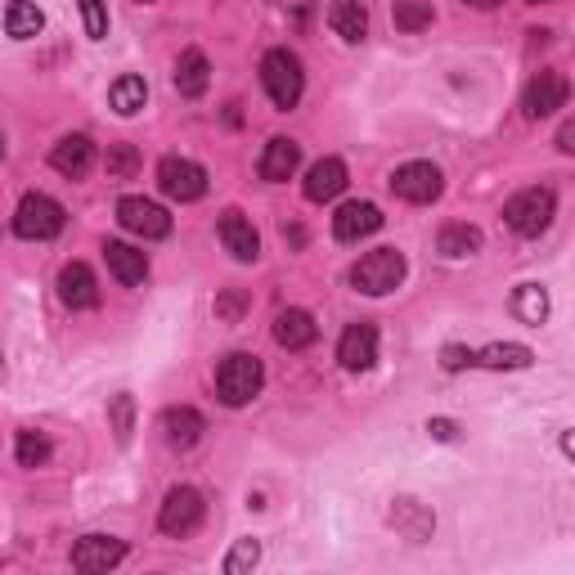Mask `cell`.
I'll list each match as a JSON object with an SVG mask.
<instances>
[{
  "instance_id": "cell-1",
  "label": "cell",
  "mask_w": 575,
  "mask_h": 575,
  "mask_svg": "<svg viewBox=\"0 0 575 575\" xmlns=\"http://www.w3.org/2000/svg\"><path fill=\"white\" fill-rule=\"evenodd\" d=\"M261 387H265V364L256 356L235 351V356L220 360V369H216V396H220V405L243 409V405H252L261 396Z\"/></svg>"
},
{
  "instance_id": "cell-2",
  "label": "cell",
  "mask_w": 575,
  "mask_h": 575,
  "mask_svg": "<svg viewBox=\"0 0 575 575\" xmlns=\"http://www.w3.org/2000/svg\"><path fill=\"white\" fill-rule=\"evenodd\" d=\"M261 86L271 95V104L279 112H292L301 104V91H306V72H301V59L292 50H271L261 59Z\"/></svg>"
},
{
  "instance_id": "cell-3",
  "label": "cell",
  "mask_w": 575,
  "mask_h": 575,
  "mask_svg": "<svg viewBox=\"0 0 575 575\" xmlns=\"http://www.w3.org/2000/svg\"><path fill=\"white\" fill-rule=\"evenodd\" d=\"M553 216H558V199H553V189H540V184L522 189V194H513L504 203V220L522 239H540L544 229L553 225Z\"/></svg>"
},
{
  "instance_id": "cell-4",
  "label": "cell",
  "mask_w": 575,
  "mask_h": 575,
  "mask_svg": "<svg viewBox=\"0 0 575 575\" xmlns=\"http://www.w3.org/2000/svg\"><path fill=\"white\" fill-rule=\"evenodd\" d=\"M405 279V256L396 248H378V252H364L356 265H351V284L356 292L364 297H387L396 292Z\"/></svg>"
},
{
  "instance_id": "cell-5",
  "label": "cell",
  "mask_w": 575,
  "mask_h": 575,
  "mask_svg": "<svg viewBox=\"0 0 575 575\" xmlns=\"http://www.w3.org/2000/svg\"><path fill=\"white\" fill-rule=\"evenodd\" d=\"M63 225H68V216H63V207L50 194H23V203L14 212V235L19 239L46 243V239L63 235Z\"/></svg>"
},
{
  "instance_id": "cell-6",
  "label": "cell",
  "mask_w": 575,
  "mask_h": 575,
  "mask_svg": "<svg viewBox=\"0 0 575 575\" xmlns=\"http://www.w3.org/2000/svg\"><path fill=\"white\" fill-rule=\"evenodd\" d=\"M566 99H571L566 76L553 72V68H544V72L530 76V86H526V95H522V112H526L530 122H544V118H553L558 108H566Z\"/></svg>"
},
{
  "instance_id": "cell-7",
  "label": "cell",
  "mask_w": 575,
  "mask_h": 575,
  "mask_svg": "<svg viewBox=\"0 0 575 575\" xmlns=\"http://www.w3.org/2000/svg\"><path fill=\"white\" fill-rule=\"evenodd\" d=\"M441 189H445V176H441V167H432V163H405V167H396V176H392V194L405 199V203H414V207L436 203Z\"/></svg>"
},
{
  "instance_id": "cell-8",
  "label": "cell",
  "mask_w": 575,
  "mask_h": 575,
  "mask_svg": "<svg viewBox=\"0 0 575 575\" xmlns=\"http://www.w3.org/2000/svg\"><path fill=\"white\" fill-rule=\"evenodd\" d=\"M203 526V494L194 486H176L167 500H163V513H158V530L163 535H194Z\"/></svg>"
},
{
  "instance_id": "cell-9",
  "label": "cell",
  "mask_w": 575,
  "mask_h": 575,
  "mask_svg": "<svg viewBox=\"0 0 575 575\" xmlns=\"http://www.w3.org/2000/svg\"><path fill=\"white\" fill-rule=\"evenodd\" d=\"M158 189L176 203H199L207 194V171L189 158H163L158 163Z\"/></svg>"
},
{
  "instance_id": "cell-10",
  "label": "cell",
  "mask_w": 575,
  "mask_h": 575,
  "mask_svg": "<svg viewBox=\"0 0 575 575\" xmlns=\"http://www.w3.org/2000/svg\"><path fill=\"white\" fill-rule=\"evenodd\" d=\"M118 220H122V229H131V235H140V239H167L171 235V216H167V207H158L153 199H122L118 203Z\"/></svg>"
},
{
  "instance_id": "cell-11",
  "label": "cell",
  "mask_w": 575,
  "mask_h": 575,
  "mask_svg": "<svg viewBox=\"0 0 575 575\" xmlns=\"http://www.w3.org/2000/svg\"><path fill=\"white\" fill-rule=\"evenodd\" d=\"M382 229V212L373 207V203H342L337 207V216H333V239L337 243H360V239H369V235H378Z\"/></svg>"
},
{
  "instance_id": "cell-12",
  "label": "cell",
  "mask_w": 575,
  "mask_h": 575,
  "mask_svg": "<svg viewBox=\"0 0 575 575\" xmlns=\"http://www.w3.org/2000/svg\"><path fill=\"white\" fill-rule=\"evenodd\" d=\"M59 301L68 311H91V306H99V284L91 275V265H82V261L63 265L59 271Z\"/></svg>"
},
{
  "instance_id": "cell-13",
  "label": "cell",
  "mask_w": 575,
  "mask_h": 575,
  "mask_svg": "<svg viewBox=\"0 0 575 575\" xmlns=\"http://www.w3.org/2000/svg\"><path fill=\"white\" fill-rule=\"evenodd\" d=\"M337 360H342L347 373L373 369V360H378V328L373 324H351L347 333H342V342H337Z\"/></svg>"
},
{
  "instance_id": "cell-14",
  "label": "cell",
  "mask_w": 575,
  "mask_h": 575,
  "mask_svg": "<svg viewBox=\"0 0 575 575\" xmlns=\"http://www.w3.org/2000/svg\"><path fill=\"white\" fill-rule=\"evenodd\" d=\"M220 243H225V252L235 256V261H256L261 256V235H256L252 220L239 207H229L220 216Z\"/></svg>"
},
{
  "instance_id": "cell-15",
  "label": "cell",
  "mask_w": 575,
  "mask_h": 575,
  "mask_svg": "<svg viewBox=\"0 0 575 575\" xmlns=\"http://www.w3.org/2000/svg\"><path fill=\"white\" fill-rule=\"evenodd\" d=\"M122 558H127V544L112 540V535H86V540H76V549H72L76 571H112Z\"/></svg>"
},
{
  "instance_id": "cell-16",
  "label": "cell",
  "mask_w": 575,
  "mask_h": 575,
  "mask_svg": "<svg viewBox=\"0 0 575 575\" xmlns=\"http://www.w3.org/2000/svg\"><path fill=\"white\" fill-rule=\"evenodd\" d=\"M50 167L59 176H68V180H82L95 167V144H91V135H63L50 148Z\"/></svg>"
},
{
  "instance_id": "cell-17",
  "label": "cell",
  "mask_w": 575,
  "mask_h": 575,
  "mask_svg": "<svg viewBox=\"0 0 575 575\" xmlns=\"http://www.w3.org/2000/svg\"><path fill=\"white\" fill-rule=\"evenodd\" d=\"M297 167H301V144H297V140H288V135H275L271 144H265L261 163H256L261 180H271V184H284Z\"/></svg>"
},
{
  "instance_id": "cell-18",
  "label": "cell",
  "mask_w": 575,
  "mask_h": 575,
  "mask_svg": "<svg viewBox=\"0 0 575 575\" xmlns=\"http://www.w3.org/2000/svg\"><path fill=\"white\" fill-rule=\"evenodd\" d=\"M342 189H347V163L342 158H320L306 171V199L311 203H333Z\"/></svg>"
},
{
  "instance_id": "cell-19",
  "label": "cell",
  "mask_w": 575,
  "mask_h": 575,
  "mask_svg": "<svg viewBox=\"0 0 575 575\" xmlns=\"http://www.w3.org/2000/svg\"><path fill=\"white\" fill-rule=\"evenodd\" d=\"M104 261H108L112 279H118L122 288H135V284L148 279V256L131 243H104Z\"/></svg>"
},
{
  "instance_id": "cell-20",
  "label": "cell",
  "mask_w": 575,
  "mask_h": 575,
  "mask_svg": "<svg viewBox=\"0 0 575 575\" xmlns=\"http://www.w3.org/2000/svg\"><path fill=\"white\" fill-rule=\"evenodd\" d=\"M315 337H320V328H315L311 311H297V306H288V311L275 315V342H279L284 351H306Z\"/></svg>"
},
{
  "instance_id": "cell-21",
  "label": "cell",
  "mask_w": 575,
  "mask_h": 575,
  "mask_svg": "<svg viewBox=\"0 0 575 575\" xmlns=\"http://www.w3.org/2000/svg\"><path fill=\"white\" fill-rule=\"evenodd\" d=\"M163 432H167V445L171 450H189V445H199V436L207 432V423H203L199 409L180 405V409H167L163 414Z\"/></svg>"
},
{
  "instance_id": "cell-22",
  "label": "cell",
  "mask_w": 575,
  "mask_h": 575,
  "mask_svg": "<svg viewBox=\"0 0 575 575\" xmlns=\"http://www.w3.org/2000/svg\"><path fill=\"white\" fill-rule=\"evenodd\" d=\"M328 27H333L347 46H360L364 36H369V10L360 5V0H333V10H328Z\"/></svg>"
},
{
  "instance_id": "cell-23",
  "label": "cell",
  "mask_w": 575,
  "mask_h": 575,
  "mask_svg": "<svg viewBox=\"0 0 575 575\" xmlns=\"http://www.w3.org/2000/svg\"><path fill=\"white\" fill-rule=\"evenodd\" d=\"M207 82H212L207 55H203V50H184L180 63H176V91H180L184 99H199V95L207 91Z\"/></svg>"
},
{
  "instance_id": "cell-24",
  "label": "cell",
  "mask_w": 575,
  "mask_h": 575,
  "mask_svg": "<svg viewBox=\"0 0 575 575\" xmlns=\"http://www.w3.org/2000/svg\"><path fill=\"white\" fill-rule=\"evenodd\" d=\"M144 99H148V86H144V76H135V72L118 76V82L108 86V108L118 112V118H135V112L144 108Z\"/></svg>"
},
{
  "instance_id": "cell-25",
  "label": "cell",
  "mask_w": 575,
  "mask_h": 575,
  "mask_svg": "<svg viewBox=\"0 0 575 575\" xmlns=\"http://www.w3.org/2000/svg\"><path fill=\"white\" fill-rule=\"evenodd\" d=\"M472 364H481V369H530L535 351L522 347V342H494V347H486L481 356H472Z\"/></svg>"
},
{
  "instance_id": "cell-26",
  "label": "cell",
  "mask_w": 575,
  "mask_h": 575,
  "mask_svg": "<svg viewBox=\"0 0 575 575\" xmlns=\"http://www.w3.org/2000/svg\"><path fill=\"white\" fill-rule=\"evenodd\" d=\"M46 27V14L32 5V0H10L5 10V36H14V41H32V36H41Z\"/></svg>"
},
{
  "instance_id": "cell-27",
  "label": "cell",
  "mask_w": 575,
  "mask_h": 575,
  "mask_svg": "<svg viewBox=\"0 0 575 575\" xmlns=\"http://www.w3.org/2000/svg\"><path fill=\"white\" fill-rule=\"evenodd\" d=\"M436 252L450 256V261L481 252V229H477V225H458V220L445 225V229H441V239H436Z\"/></svg>"
},
{
  "instance_id": "cell-28",
  "label": "cell",
  "mask_w": 575,
  "mask_h": 575,
  "mask_svg": "<svg viewBox=\"0 0 575 575\" xmlns=\"http://www.w3.org/2000/svg\"><path fill=\"white\" fill-rule=\"evenodd\" d=\"M513 311H517L522 324H535V328H540V324L549 320V292H544L540 284H522V288L513 292Z\"/></svg>"
},
{
  "instance_id": "cell-29",
  "label": "cell",
  "mask_w": 575,
  "mask_h": 575,
  "mask_svg": "<svg viewBox=\"0 0 575 575\" xmlns=\"http://www.w3.org/2000/svg\"><path fill=\"white\" fill-rule=\"evenodd\" d=\"M392 23L400 32H423V27H432V5H428V0H396Z\"/></svg>"
},
{
  "instance_id": "cell-30",
  "label": "cell",
  "mask_w": 575,
  "mask_h": 575,
  "mask_svg": "<svg viewBox=\"0 0 575 575\" xmlns=\"http://www.w3.org/2000/svg\"><path fill=\"white\" fill-rule=\"evenodd\" d=\"M108 423H112V436H118V445H131V432H135V396H112L108 405Z\"/></svg>"
},
{
  "instance_id": "cell-31",
  "label": "cell",
  "mask_w": 575,
  "mask_h": 575,
  "mask_svg": "<svg viewBox=\"0 0 575 575\" xmlns=\"http://www.w3.org/2000/svg\"><path fill=\"white\" fill-rule=\"evenodd\" d=\"M46 458H50V436L23 428L19 432V468H41Z\"/></svg>"
},
{
  "instance_id": "cell-32",
  "label": "cell",
  "mask_w": 575,
  "mask_h": 575,
  "mask_svg": "<svg viewBox=\"0 0 575 575\" xmlns=\"http://www.w3.org/2000/svg\"><path fill=\"white\" fill-rule=\"evenodd\" d=\"M104 171H108V180H131V176L140 171V153H135V144H112V148H108V158H104Z\"/></svg>"
},
{
  "instance_id": "cell-33",
  "label": "cell",
  "mask_w": 575,
  "mask_h": 575,
  "mask_svg": "<svg viewBox=\"0 0 575 575\" xmlns=\"http://www.w3.org/2000/svg\"><path fill=\"white\" fill-rule=\"evenodd\" d=\"M248 306H252V297H248L243 288H225V292L216 297V320H225V324H239V320L248 315Z\"/></svg>"
},
{
  "instance_id": "cell-34",
  "label": "cell",
  "mask_w": 575,
  "mask_h": 575,
  "mask_svg": "<svg viewBox=\"0 0 575 575\" xmlns=\"http://www.w3.org/2000/svg\"><path fill=\"white\" fill-rule=\"evenodd\" d=\"M82 5V19H86V36L91 41H104L108 36V0H76Z\"/></svg>"
},
{
  "instance_id": "cell-35",
  "label": "cell",
  "mask_w": 575,
  "mask_h": 575,
  "mask_svg": "<svg viewBox=\"0 0 575 575\" xmlns=\"http://www.w3.org/2000/svg\"><path fill=\"white\" fill-rule=\"evenodd\" d=\"M261 562V544L256 540H239L225 558V575H239V571H252Z\"/></svg>"
},
{
  "instance_id": "cell-36",
  "label": "cell",
  "mask_w": 575,
  "mask_h": 575,
  "mask_svg": "<svg viewBox=\"0 0 575 575\" xmlns=\"http://www.w3.org/2000/svg\"><path fill=\"white\" fill-rule=\"evenodd\" d=\"M468 364H472V351H468V347H445V351H441V369H445V373H464Z\"/></svg>"
},
{
  "instance_id": "cell-37",
  "label": "cell",
  "mask_w": 575,
  "mask_h": 575,
  "mask_svg": "<svg viewBox=\"0 0 575 575\" xmlns=\"http://www.w3.org/2000/svg\"><path fill=\"white\" fill-rule=\"evenodd\" d=\"M428 432H432L436 441H454V436H458V428L450 423V418H432V423H428Z\"/></svg>"
},
{
  "instance_id": "cell-38",
  "label": "cell",
  "mask_w": 575,
  "mask_h": 575,
  "mask_svg": "<svg viewBox=\"0 0 575 575\" xmlns=\"http://www.w3.org/2000/svg\"><path fill=\"white\" fill-rule=\"evenodd\" d=\"M558 148H562V153H575V127H571V122L558 131Z\"/></svg>"
},
{
  "instance_id": "cell-39",
  "label": "cell",
  "mask_w": 575,
  "mask_h": 575,
  "mask_svg": "<svg viewBox=\"0 0 575 575\" xmlns=\"http://www.w3.org/2000/svg\"><path fill=\"white\" fill-rule=\"evenodd\" d=\"M284 239H288L292 248H301V243H306V229H301V225H284Z\"/></svg>"
},
{
  "instance_id": "cell-40",
  "label": "cell",
  "mask_w": 575,
  "mask_h": 575,
  "mask_svg": "<svg viewBox=\"0 0 575 575\" xmlns=\"http://www.w3.org/2000/svg\"><path fill=\"white\" fill-rule=\"evenodd\" d=\"M464 5H472V10H500L504 0H464Z\"/></svg>"
},
{
  "instance_id": "cell-41",
  "label": "cell",
  "mask_w": 575,
  "mask_h": 575,
  "mask_svg": "<svg viewBox=\"0 0 575 575\" xmlns=\"http://www.w3.org/2000/svg\"><path fill=\"white\" fill-rule=\"evenodd\" d=\"M0 158H5V135H0Z\"/></svg>"
},
{
  "instance_id": "cell-42",
  "label": "cell",
  "mask_w": 575,
  "mask_h": 575,
  "mask_svg": "<svg viewBox=\"0 0 575 575\" xmlns=\"http://www.w3.org/2000/svg\"><path fill=\"white\" fill-rule=\"evenodd\" d=\"M530 5H549V0H530Z\"/></svg>"
},
{
  "instance_id": "cell-43",
  "label": "cell",
  "mask_w": 575,
  "mask_h": 575,
  "mask_svg": "<svg viewBox=\"0 0 575 575\" xmlns=\"http://www.w3.org/2000/svg\"><path fill=\"white\" fill-rule=\"evenodd\" d=\"M144 5H153V0H144Z\"/></svg>"
}]
</instances>
